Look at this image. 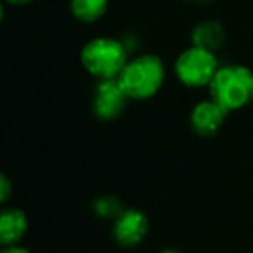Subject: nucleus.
I'll use <instances>...</instances> for the list:
<instances>
[{
  "mask_svg": "<svg viewBox=\"0 0 253 253\" xmlns=\"http://www.w3.org/2000/svg\"><path fill=\"white\" fill-rule=\"evenodd\" d=\"M118 82L130 101H149L167 82L165 61L156 54H135L118 75Z\"/></svg>",
  "mask_w": 253,
  "mask_h": 253,
  "instance_id": "nucleus-1",
  "label": "nucleus"
},
{
  "mask_svg": "<svg viewBox=\"0 0 253 253\" xmlns=\"http://www.w3.org/2000/svg\"><path fill=\"white\" fill-rule=\"evenodd\" d=\"M208 95L229 113L248 108L253 104V70L239 63L220 64L208 85Z\"/></svg>",
  "mask_w": 253,
  "mask_h": 253,
  "instance_id": "nucleus-2",
  "label": "nucleus"
},
{
  "mask_svg": "<svg viewBox=\"0 0 253 253\" xmlns=\"http://www.w3.org/2000/svg\"><path fill=\"white\" fill-rule=\"evenodd\" d=\"M130 57L123 40L115 37H94L80 50L82 68L95 80L118 78Z\"/></svg>",
  "mask_w": 253,
  "mask_h": 253,
  "instance_id": "nucleus-3",
  "label": "nucleus"
},
{
  "mask_svg": "<svg viewBox=\"0 0 253 253\" xmlns=\"http://www.w3.org/2000/svg\"><path fill=\"white\" fill-rule=\"evenodd\" d=\"M220 68L217 52L191 43L173 61L177 82L187 88H208Z\"/></svg>",
  "mask_w": 253,
  "mask_h": 253,
  "instance_id": "nucleus-4",
  "label": "nucleus"
},
{
  "mask_svg": "<svg viewBox=\"0 0 253 253\" xmlns=\"http://www.w3.org/2000/svg\"><path fill=\"white\" fill-rule=\"evenodd\" d=\"M130 99L123 92L118 78L97 80L92 92V115L101 122H115L125 113Z\"/></svg>",
  "mask_w": 253,
  "mask_h": 253,
  "instance_id": "nucleus-5",
  "label": "nucleus"
},
{
  "mask_svg": "<svg viewBox=\"0 0 253 253\" xmlns=\"http://www.w3.org/2000/svg\"><path fill=\"white\" fill-rule=\"evenodd\" d=\"M231 113L224 109L217 101L208 95L200 99L189 111V126L191 130L200 137H215L224 128Z\"/></svg>",
  "mask_w": 253,
  "mask_h": 253,
  "instance_id": "nucleus-6",
  "label": "nucleus"
},
{
  "mask_svg": "<svg viewBox=\"0 0 253 253\" xmlns=\"http://www.w3.org/2000/svg\"><path fill=\"white\" fill-rule=\"evenodd\" d=\"M113 239L123 248H135L142 245L149 234V218L139 208H125L113 220Z\"/></svg>",
  "mask_w": 253,
  "mask_h": 253,
  "instance_id": "nucleus-7",
  "label": "nucleus"
},
{
  "mask_svg": "<svg viewBox=\"0 0 253 253\" xmlns=\"http://www.w3.org/2000/svg\"><path fill=\"white\" fill-rule=\"evenodd\" d=\"M28 215L18 207H4L0 213V245L12 246L21 245L28 234Z\"/></svg>",
  "mask_w": 253,
  "mask_h": 253,
  "instance_id": "nucleus-8",
  "label": "nucleus"
},
{
  "mask_svg": "<svg viewBox=\"0 0 253 253\" xmlns=\"http://www.w3.org/2000/svg\"><path fill=\"white\" fill-rule=\"evenodd\" d=\"M191 43L217 52L225 43L224 26L215 19H205V21L198 23L191 32Z\"/></svg>",
  "mask_w": 253,
  "mask_h": 253,
  "instance_id": "nucleus-9",
  "label": "nucleus"
},
{
  "mask_svg": "<svg viewBox=\"0 0 253 253\" xmlns=\"http://www.w3.org/2000/svg\"><path fill=\"white\" fill-rule=\"evenodd\" d=\"M109 0H70V11L73 18L85 25L97 23L108 12Z\"/></svg>",
  "mask_w": 253,
  "mask_h": 253,
  "instance_id": "nucleus-10",
  "label": "nucleus"
},
{
  "mask_svg": "<svg viewBox=\"0 0 253 253\" xmlns=\"http://www.w3.org/2000/svg\"><path fill=\"white\" fill-rule=\"evenodd\" d=\"M123 210H125L123 203L113 194H101L92 201V211L104 220H115Z\"/></svg>",
  "mask_w": 253,
  "mask_h": 253,
  "instance_id": "nucleus-11",
  "label": "nucleus"
},
{
  "mask_svg": "<svg viewBox=\"0 0 253 253\" xmlns=\"http://www.w3.org/2000/svg\"><path fill=\"white\" fill-rule=\"evenodd\" d=\"M12 193H14V186H12L11 179L5 173H2V177H0V201L5 205L11 200Z\"/></svg>",
  "mask_w": 253,
  "mask_h": 253,
  "instance_id": "nucleus-12",
  "label": "nucleus"
},
{
  "mask_svg": "<svg viewBox=\"0 0 253 253\" xmlns=\"http://www.w3.org/2000/svg\"><path fill=\"white\" fill-rule=\"evenodd\" d=\"M0 253H33V252L23 245H12V246H2V252Z\"/></svg>",
  "mask_w": 253,
  "mask_h": 253,
  "instance_id": "nucleus-13",
  "label": "nucleus"
},
{
  "mask_svg": "<svg viewBox=\"0 0 253 253\" xmlns=\"http://www.w3.org/2000/svg\"><path fill=\"white\" fill-rule=\"evenodd\" d=\"M33 0H4V4L9 5H14V7H23V5H28L32 4Z\"/></svg>",
  "mask_w": 253,
  "mask_h": 253,
  "instance_id": "nucleus-14",
  "label": "nucleus"
},
{
  "mask_svg": "<svg viewBox=\"0 0 253 253\" xmlns=\"http://www.w3.org/2000/svg\"><path fill=\"white\" fill-rule=\"evenodd\" d=\"M158 253H182V252L177 248H163V250H160Z\"/></svg>",
  "mask_w": 253,
  "mask_h": 253,
  "instance_id": "nucleus-15",
  "label": "nucleus"
}]
</instances>
